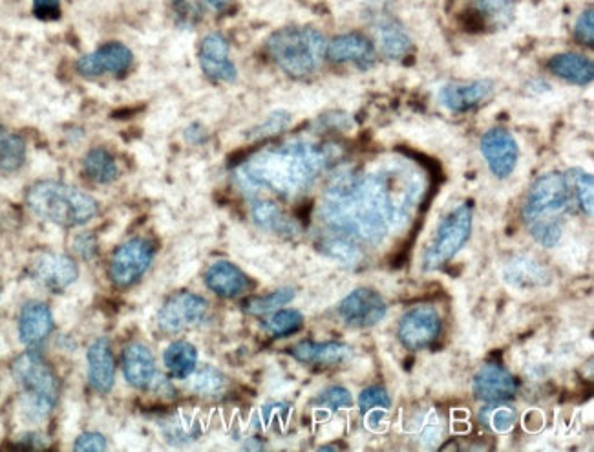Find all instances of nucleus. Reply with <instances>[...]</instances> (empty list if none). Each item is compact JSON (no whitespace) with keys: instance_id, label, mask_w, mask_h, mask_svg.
I'll list each match as a JSON object with an SVG mask.
<instances>
[{"instance_id":"4468645a","label":"nucleus","mask_w":594,"mask_h":452,"mask_svg":"<svg viewBox=\"0 0 594 452\" xmlns=\"http://www.w3.org/2000/svg\"><path fill=\"white\" fill-rule=\"evenodd\" d=\"M200 65L203 74L214 83H234L238 70L229 57V43L222 33H209L200 44Z\"/></svg>"},{"instance_id":"58836bf2","label":"nucleus","mask_w":594,"mask_h":452,"mask_svg":"<svg viewBox=\"0 0 594 452\" xmlns=\"http://www.w3.org/2000/svg\"><path fill=\"white\" fill-rule=\"evenodd\" d=\"M315 405L329 409L331 412H337L340 409H350L353 405V398H351L348 388L328 387L320 392L319 398L315 399Z\"/></svg>"},{"instance_id":"39448f33","label":"nucleus","mask_w":594,"mask_h":452,"mask_svg":"<svg viewBox=\"0 0 594 452\" xmlns=\"http://www.w3.org/2000/svg\"><path fill=\"white\" fill-rule=\"evenodd\" d=\"M324 35L308 26L284 28L267 39L269 57L284 74L291 77H308L319 70L326 57Z\"/></svg>"},{"instance_id":"ddd939ff","label":"nucleus","mask_w":594,"mask_h":452,"mask_svg":"<svg viewBox=\"0 0 594 452\" xmlns=\"http://www.w3.org/2000/svg\"><path fill=\"white\" fill-rule=\"evenodd\" d=\"M134 55L125 44L108 43L96 52L86 54L75 63V70L83 77L119 76L132 66Z\"/></svg>"},{"instance_id":"9b49d317","label":"nucleus","mask_w":594,"mask_h":452,"mask_svg":"<svg viewBox=\"0 0 594 452\" xmlns=\"http://www.w3.org/2000/svg\"><path fill=\"white\" fill-rule=\"evenodd\" d=\"M337 312L340 319L348 326L372 328L386 317L388 308L379 291L372 288H357L340 301Z\"/></svg>"},{"instance_id":"79ce46f5","label":"nucleus","mask_w":594,"mask_h":452,"mask_svg":"<svg viewBox=\"0 0 594 452\" xmlns=\"http://www.w3.org/2000/svg\"><path fill=\"white\" fill-rule=\"evenodd\" d=\"M74 451L77 452H101L107 451V438L99 432H83L74 443Z\"/></svg>"},{"instance_id":"2eb2a0df","label":"nucleus","mask_w":594,"mask_h":452,"mask_svg":"<svg viewBox=\"0 0 594 452\" xmlns=\"http://www.w3.org/2000/svg\"><path fill=\"white\" fill-rule=\"evenodd\" d=\"M474 396L485 403H505L518 392V381L505 366H481L472 383Z\"/></svg>"},{"instance_id":"6ab92c4d","label":"nucleus","mask_w":594,"mask_h":452,"mask_svg":"<svg viewBox=\"0 0 594 452\" xmlns=\"http://www.w3.org/2000/svg\"><path fill=\"white\" fill-rule=\"evenodd\" d=\"M88 379L101 394H108L116 383V361L107 337H99L88 348Z\"/></svg>"},{"instance_id":"a878e982","label":"nucleus","mask_w":594,"mask_h":452,"mask_svg":"<svg viewBox=\"0 0 594 452\" xmlns=\"http://www.w3.org/2000/svg\"><path fill=\"white\" fill-rule=\"evenodd\" d=\"M251 216L256 226L267 233L280 235V237H295L298 233L297 222L269 200L255 202L251 207Z\"/></svg>"},{"instance_id":"dca6fc26","label":"nucleus","mask_w":594,"mask_h":452,"mask_svg":"<svg viewBox=\"0 0 594 452\" xmlns=\"http://www.w3.org/2000/svg\"><path fill=\"white\" fill-rule=\"evenodd\" d=\"M32 275L46 290L64 291L79 277V268L68 255L44 253L33 262Z\"/></svg>"},{"instance_id":"20e7f679","label":"nucleus","mask_w":594,"mask_h":452,"mask_svg":"<svg viewBox=\"0 0 594 452\" xmlns=\"http://www.w3.org/2000/svg\"><path fill=\"white\" fill-rule=\"evenodd\" d=\"M26 204L33 215L61 227L85 226L99 211L96 198L61 182L35 183L26 194Z\"/></svg>"},{"instance_id":"1a4fd4ad","label":"nucleus","mask_w":594,"mask_h":452,"mask_svg":"<svg viewBox=\"0 0 594 452\" xmlns=\"http://www.w3.org/2000/svg\"><path fill=\"white\" fill-rule=\"evenodd\" d=\"M441 334V317L432 306L421 304L404 313L399 321V341L410 352L430 348Z\"/></svg>"},{"instance_id":"aec40b11","label":"nucleus","mask_w":594,"mask_h":452,"mask_svg":"<svg viewBox=\"0 0 594 452\" xmlns=\"http://www.w3.org/2000/svg\"><path fill=\"white\" fill-rule=\"evenodd\" d=\"M54 330V315L48 304L41 301L26 302L19 317V335L26 346L43 345Z\"/></svg>"},{"instance_id":"412c9836","label":"nucleus","mask_w":594,"mask_h":452,"mask_svg":"<svg viewBox=\"0 0 594 452\" xmlns=\"http://www.w3.org/2000/svg\"><path fill=\"white\" fill-rule=\"evenodd\" d=\"M289 354L297 359L298 363L317 366H337L346 363L353 350L351 346L337 341L328 343H315V341H302L298 345L289 348Z\"/></svg>"},{"instance_id":"4c0bfd02","label":"nucleus","mask_w":594,"mask_h":452,"mask_svg":"<svg viewBox=\"0 0 594 452\" xmlns=\"http://www.w3.org/2000/svg\"><path fill=\"white\" fill-rule=\"evenodd\" d=\"M289 114L287 112H273L269 114L260 125H256L255 129L249 130V140H264V138H271L280 134L282 130H286L289 127Z\"/></svg>"},{"instance_id":"a18cd8bd","label":"nucleus","mask_w":594,"mask_h":452,"mask_svg":"<svg viewBox=\"0 0 594 452\" xmlns=\"http://www.w3.org/2000/svg\"><path fill=\"white\" fill-rule=\"evenodd\" d=\"M198 6H202L205 10L214 11V13H223L229 10L233 0H194Z\"/></svg>"},{"instance_id":"37998d69","label":"nucleus","mask_w":594,"mask_h":452,"mask_svg":"<svg viewBox=\"0 0 594 452\" xmlns=\"http://www.w3.org/2000/svg\"><path fill=\"white\" fill-rule=\"evenodd\" d=\"M33 13L43 21H55L61 15V0H33Z\"/></svg>"},{"instance_id":"ea45409f","label":"nucleus","mask_w":594,"mask_h":452,"mask_svg":"<svg viewBox=\"0 0 594 452\" xmlns=\"http://www.w3.org/2000/svg\"><path fill=\"white\" fill-rule=\"evenodd\" d=\"M390 407H392V399L388 396L386 388L379 385L364 388L359 396V409L362 414H368L372 409L388 410Z\"/></svg>"},{"instance_id":"7c9ffc66","label":"nucleus","mask_w":594,"mask_h":452,"mask_svg":"<svg viewBox=\"0 0 594 452\" xmlns=\"http://www.w3.org/2000/svg\"><path fill=\"white\" fill-rule=\"evenodd\" d=\"M26 160V143L19 134L0 129V173H15Z\"/></svg>"},{"instance_id":"f704fd0d","label":"nucleus","mask_w":594,"mask_h":452,"mask_svg":"<svg viewBox=\"0 0 594 452\" xmlns=\"http://www.w3.org/2000/svg\"><path fill=\"white\" fill-rule=\"evenodd\" d=\"M293 299H295V290L280 288V290L267 293L264 297L249 299L244 304V310L251 313V315H267V313H273L280 310V308H284Z\"/></svg>"},{"instance_id":"f257e3e1","label":"nucleus","mask_w":594,"mask_h":452,"mask_svg":"<svg viewBox=\"0 0 594 452\" xmlns=\"http://www.w3.org/2000/svg\"><path fill=\"white\" fill-rule=\"evenodd\" d=\"M423 189V176L399 163L372 171L346 169L328 183L320 220L328 233L379 246L408 224Z\"/></svg>"},{"instance_id":"4be33fe9","label":"nucleus","mask_w":594,"mask_h":452,"mask_svg":"<svg viewBox=\"0 0 594 452\" xmlns=\"http://www.w3.org/2000/svg\"><path fill=\"white\" fill-rule=\"evenodd\" d=\"M123 374L132 387L149 388L156 377V361L143 343H130L123 350Z\"/></svg>"},{"instance_id":"393cba45","label":"nucleus","mask_w":594,"mask_h":452,"mask_svg":"<svg viewBox=\"0 0 594 452\" xmlns=\"http://www.w3.org/2000/svg\"><path fill=\"white\" fill-rule=\"evenodd\" d=\"M547 68L554 76L560 77L563 81L576 85V87H587L594 79V65L591 59L580 54H558L549 59Z\"/></svg>"},{"instance_id":"c9c22d12","label":"nucleus","mask_w":594,"mask_h":452,"mask_svg":"<svg viewBox=\"0 0 594 452\" xmlns=\"http://www.w3.org/2000/svg\"><path fill=\"white\" fill-rule=\"evenodd\" d=\"M488 405L490 407H485L479 414V420L487 427L488 431L499 432V434L512 431V427L518 420L516 410L503 407L501 403H488Z\"/></svg>"},{"instance_id":"f8f14e48","label":"nucleus","mask_w":594,"mask_h":452,"mask_svg":"<svg viewBox=\"0 0 594 452\" xmlns=\"http://www.w3.org/2000/svg\"><path fill=\"white\" fill-rule=\"evenodd\" d=\"M481 152L487 160L490 173L499 180L509 178L520 160L518 141L505 129H490L485 132V136L481 138Z\"/></svg>"},{"instance_id":"bb28decb","label":"nucleus","mask_w":594,"mask_h":452,"mask_svg":"<svg viewBox=\"0 0 594 452\" xmlns=\"http://www.w3.org/2000/svg\"><path fill=\"white\" fill-rule=\"evenodd\" d=\"M375 32L381 43L382 54L388 59H401L410 52L412 39L404 30L403 24L386 15H379V21L375 24Z\"/></svg>"},{"instance_id":"9d476101","label":"nucleus","mask_w":594,"mask_h":452,"mask_svg":"<svg viewBox=\"0 0 594 452\" xmlns=\"http://www.w3.org/2000/svg\"><path fill=\"white\" fill-rule=\"evenodd\" d=\"M209 310L207 301L189 291H181L172 295L169 301L161 306L158 313V326L165 334H180L187 328L202 323Z\"/></svg>"},{"instance_id":"a19ab883","label":"nucleus","mask_w":594,"mask_h":452,"mask_svg":"<svg viewBox=\"0 0 594 452\" xmlns=\"http://www.w3.org/2000/svg\"><path fill=\"white\" fill-rule=\"evenodd\" d=\"M574 37L578 43L587 44V46H593L594 43V11L593 8H587L580 15V19L574 26Z\"/></svg>"},{"instance_id":"b1692460","label":"nucleus","mask_w":594,"mask_h":452,"mask_svg":"<svg viewBox=\"0 0 594 452\" xmlns=\"http://www.w3.org/2000/svg\"><path fill=\"white\" fill-rule=\"evenodd\" d=\"M505 282L516 290L541 288L551 282V271L531 257H514L503 270Z\"/></svg>"},{"instance_id":"2f4dec72","label":"nucleus","mask_w":594,"mask_h":452,"mask_svg":"<svg viewBox=\"0 0 594 452\" xmlns=\"http://www.w3.org/2000/svg\"><path fill=\"white\" fill-rule=\"evenodd\" d=\"M479 21L492 28H505L514 19V0H474Z\"/></svg>"},{"instance_id":"c85d7f7f","label":"nucleus","mask_w":594,"mask_h":452,"mask_svg":"<svg viewBox=\"0 0 594 452\" xmlns=\"http://www.w3.org/2000/svg\"><path fill=\"white\" fill-rule=\"evenodd\" d=\"M85 174L96 183H112L119 176L116 158L107 149H92L85 156L83 162Z\"/></svg>"},{"instance_id":"cd10ccee","label":"nucleus","mask_w":594,"mask_h":452,"mask_svg":"<svg viewBox=\"0 0 594 452\" xmlns=\"http://www.w3.org/2000/svg\"><path fill=\"white\" fill-rule=\"evenodd\" d=\"M163 363L169 374L176 379H187L194 374L198 366V350L189 341H176L167 346L163 354Z\"/></svg>"},{"instance_id":"c756f323","label":"nucleus","mask_w":594,"mask_h":452,"mask_svg":"<svg viewBox=\"0 0 594 452\" xmlns=\"http://www.w3.org/2000/svg\"><path fill=\"white\" fill-rule=\"evenodd\" d=\"M320 249L344 266H357L362 260L361 244L333 233L320 238Z\"/></svg>"},{"instance_id":"7ed1b4c3","label":"nucleus","mask_w":594,"mask_h":452,"mask_svg":"<svg viewBox=\"0 0 594 452\" xmlns=\"http://www.w3.org/2000/svg\"><path fill=\"white\" fill-rule=\"evenodd\" d=\"M573 193L562 173H545L532 183L523 205V222L532 238L552 249L558 246L563 233V216L571 211Z\"/></svg>"},{"instance_id":"6e6552de","label":"nucleus","mask_w":594,"mask_h":452,"mask_svg":"<svg viewBox=\"0 0 594 452\" xmlns=\"http://www.w3.org/2000/svg\"><path fill=\"white\" fill-rule=\"evenodd\" d=\"M154 244L149 238H132L116 249L112 264H110V277L119 288H130L138 282L154 260Z\"/></svg>"},{"instance_id":"c03bdc74","label":"nucleus","mask_w":594,"mask_h":452,"mask_svg":"<svg viewBox=\"0 0 594 452\" xmlns=\"http://www.w3.org/2000/svg\"><path fill=\"white\" fill-rule=\"evenodd\" d=\"M75 249L83 259H92L97 253L96 238L92 237L90 233L79 235V237L75 238Z\"/></svg>"},{"instance_id":"473e14b6","label":"nucleus","mask_w":594,"mask_h":452,"mask_svg":"<svg viewBox=\"0 0 594 452\" xmlns=\"http://www.w3.org/2000/svg\"><path fill=\"white\" fill-rule=\"evenodd\" d=\"M567 182L573 193L574 204L580 205L582 213L593 218L594 209V180L593 176L585 173L584 169H571L565 173Z\"/></svg>"},{"instance_id":"f3484780","label":"nucleus","mask_w":594,"mask_h":452,"mask_svg":"<svg viewBox=\"0 0 594 452\" xmlns=\"http://www.w3.org/2000/svg\"><path fill=\"white\" fill-rule=\"evenodd\" d=\"M326 57L333 63H353L361 70H370L377 61L372 41L362 33H344L326 46Z\"/></svg>"},{"instance_id":"423d86ee","label":"nucleus","mask_w":594,"mask_h":452,"mask_svg":"<svg viewBox=\"0 0 594 452\" xmlns=\"http://www.w3.org/2000/svg\"><path fill=\"white\" fill-rule=\"evenodd\" d=\"M13 377L24 396V410L33 421H43L59 398V381L39 352H24L13 363Z\"/></svg>"},{"instance_id":"e433bc0d","label":"nucleus","mask_w":594,"mask_h":452,"mask_svg":"<svg viewBox=\"0 0 594 452\" xmlns=\"http://www.w3.org/2000/svg\"><path fill=\"white\" fill-rule=\"evenodd\" d=\"M304 326V315L298 310H276L266 323L264 328L275 337H287L297 334Z\"/></svg>"},{"instance_id":"5701e85b","label":"nucleus","mask_w":594,"mask_h":452,"mask_svg":"<svg viewBox=\"0 0 594 452\" xmlns=\"http://www.w3.org/2000/svg\"><path fill=\"white\" fill-rule=\"evenodd\" d=\"M205 284L216 295L225 297V299H233L247 291L249 279L244 271L240 270L238 266H234L233 262L218 260L211 264V268L205 273Z\"/></svg>"},{"instance_id":"72a5a7b5","label":"nucleus","mask_w":594,"mask_h":452,"mask_svg":"<svg viewBox=\"0 0 594 452\" xmlns=\"http://www.w3.org/2000/svg\"><path fill=\"white\" fill-rule=\"evenodd\" d=\"M225 388H227V379L214 366H203L192 377V392L198 394V396H203V398H216V396H220L225 392Z\"/></svg>"},{"instance_id":"a211bd4d","label":"nucleus","mask_w":594,"mask_h":452,"mask_svg":"<svg viewBox=\"0 0 594 452\" xmlns=\"http://www.w3.org/2000/svg\"><path fill=\"white\" fill-rule=\"evenodd\" d=\"M494 96V83L478 79L470 83H450L439 90V103L450 112H468L485 105Z\"/></svg>"},{"instance_id":"0eeeda50","label":"nucleus","mask_w":594,"mask_h":452,"mask_svg":"<svg viewBox=\"0 0 594 452\" xmlns=\"http://www.w3.org/2000/svg\"><path fill=\"white\" fill-rule=\"evenodd\" d=\"M472 218H474L472 202L457 205L456 209H452L443 218L434 240L426 249L423 270L434 271L443 268L446 262H450L461 249L465 248L472 233Z\"/></svg>"},{"instance_id":"f03ea898","label":"nucleus","mask_w":594,"mask_h":452,"mask_svg":"<svg viewBox=\"0 0 594 452\" xmlns=\"http://www.w3.org/2000/svg\"><path fill=\"white\" fill-rule=\"evenodd\" d=\"M337 156L333 145L287 141L255 152L234 178L247 193L267 191L289 200L309 191Z\"/></svg>"}]
</instances>
